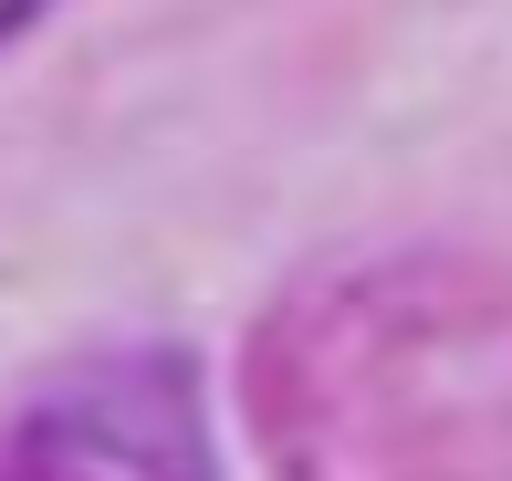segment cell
I'll return each instance as SVG.
<instances>
[{
	"instance_id": "6da1fadb",
	"label": "cell",
	"mask_w": 512,
	"mask_h": 481,
	"mask_svg": "<svg viewBox=\"0 0 512 481\" xmlns=\"http://www.w3.org/2000/svg\"><path fill=\"white\" fill-rule=\"evenodd\" d=\"M32 11H42V0H0V42H11L21 21H32Z\"/></svg>"
}]
</instances>
